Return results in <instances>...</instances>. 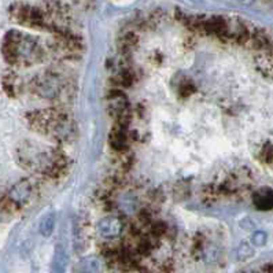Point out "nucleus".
<instances>
[{"label":"nucleus","instance_id":"obj_1","mask_svg":"<svg viewBox=\"0 0 273 273\" xmlns=\"http://www.w3.org/2000/svg\"><path fill=\"white\" fill-rule=\"evenodd\" d=\"M3 55L11 65L31 66L43 61L44 51L33 37L11 31L3 40Z\"/></svg>","mask_w":273,"mask_h":273},{"label":"nucleus","instance_id":"obj_2","mask_svg":"<svg viewBox=\"0 0 273 273\" xmlns=\"http://www.w3.org/2000/svg\"><path fill=\"white\" fill-rule=\"evenodd\" d=\"M32 92L44 99H59L66 94L65 78L52 72L40 73L31 83Z\"/></svg>","mask_w":273,"mask_h":273},{"label":"nucleus","instance_id":"obj_3","mask_svg":"<svg viewBox=\"0 0 273 273\" xmlns=\"http://www.w3.org/2000/svg\"><path fill=\"white\" fill-rule=\"evenodd\" d=\"M11 15L17 22L25 26L36 29H51L44 10L37 9L29 5H15L11 7Z\"/></svg>","mask_w":273,"mask_h":273},{"label":"nucleus","instance_id":"obj_4","mask_svg":"<svg viewBox=\"0 0 273 273\" xmlns=\"http://www.w3.org/2000/svg\"><path fill=\"white\" fill-rule=\"evenodd\" d=\"M108 110L118 125L126 126L130 120V110L128 104V99L121 92H113L108 96Z\"/></svg>","mask_w":273,"mask_h":273},{"label":"nucleus","instance_id":"obj_5","mask_svg":"<svg viewBox=\"0 0 273 273\" xmlns=\"http://www.w3.org/2000/svg\"><path fill=\"white\" fill-rule=\"evenodd\" d=\"M51 48H52L57 57L72 58V57L78 54V51L81 49V44L76 37L69 35L66 32H63V33H57L54 44H52Z\"/></svg>","mask_w":273,"mask_h":273},{"label":"nucleus","instance_id":"obj_6","mask_svg":"<svg viewBox=\"0 0 273 273\" xmlns=\"http://www.w3.org/2000/svg\"><path fill=\"white\" fill-rule=\"evenodd\" d=\"M32 194V184L29 180H22L14 185L13 188L10 189L9 194L3 198V206H9V211L18 209L22 206L23 203H26L29 197Z\"/></svg>","mask_w":273,"mask_h":273},{"label":"nucleus","instance_id":"obj_7","mask_svg":"<svg viewBox=\"0 0 273 273\" xmlns=\"http://www.w3.org/2000/svg\"><path fill=\"white\" fill-rule=\"evenodd\" d=\"M122 228H124L122 221L117 217H106L98 225L99 233L103 237H107V239L118 236L122 232Z\"/></svg>","mask_w":273,"mask_h":273},{"label":"nucleus","instance_id":"obj_8","mask_svg":"<svg viewBox=\"0 0 273 273\" xmlns=\"http://www.w3.org/2000/svg\"><path fill=\"white\" fill-rule=\"evenodd\" d=\"M108 143L112 146L113 150H116L118 152H122L126 150L128 146V133H126V126L118 125L113 128L110 134H108Z\"/></svg>","mask_w":273,"mask_h":273},{"label":"nucleus","instance_id":"obj_9","mask_svg":"<svg viewBox=\"0 0 273 273\" xmlns=\"http://www.w3.org/2000/svg\"><path fill=\"white\" fill-rule=\"evenodd\" d=\"M255 65L265 77L273 78V48L269 51H262L255 59Z\"/></svg>","mask_w":273,"mask_h":273},{"label":"nucleus","instance_id":"obj_10","mask_svg":"<svg viewBox=\"0 0 273 273\" xmlns=\"http://www.w3.org/2000/svg\"><path fill=\"white\" fill-rule=\"evenodd\" d=\"M254 205L261 210H272L273 194L270 191H260L254 194Z\"/></svg>","mask_w":273,"mask_h":273},{"label":"nucleus","instance_id":"obj_11","mask_svg":"<svg viewBox=\"0 0 273 273\" xmlns=\"http://www.w3.org/2000/svg\"><path fill=\"white\" fill-rule=\"evenodd\" d=\"M67 265V255L66 251L62 247H57L54 255V262H52V272L54 273H65Z\"/></svg>","mask_w":273,"mask_h":273},{"label":"nucleus","instance_id":"obj_12","mask_svg":"<svg viewBox=\"0 0 273 273\" xmlns=\"http://www.w3.org/2000/svg\"><path fill=\"white\" fill-rule=\"evenodd\" d=\"M19 81L18 77L15 76L14 73H9V74H6L3 77V88L9 95L11 96H15V95L19 92Z\"/></svg>","mask_w":273,"mask_h":273},{"label":"nucleus","instance_id":"obj_13","mask_svg":"<svg viewBox=\"0 0 273 273\" xmlns=\"http://www.w3.org/2000/svg\"><path fill=\"white\" fill-rule=\"evenodd\" d=\"M138 44V37L133 33H126L120 39V49L124 54L126 52H132V49Z\"/></svg>","mask_w":273,"mask_h":273},{"label":"nucleus","instance_id":"obj_14","mask_svg":"<svg viewBox=\"0 0 273 273\" xmlns=\"http://www.w3.org/2000/svg\"><path fill=\"white\" fill-rule=\"evenodd\" d=\"M54 215L52 214H48L45 215L44 219L41 220L40 223V232L41 235H44V236H49L51 233H52V231H54Z\"/></svg>","mask_w":273,"mask_h":273},{"label":"nucleus","instance_id":"obj_15","mask_svg":"<svg viewBox=\"0 0 273 273\" xmlns=\"http://www.w3.org/2000/svg\"><path fill=\"white\" fill-rule=\"evenodd\" d=\"M166 225L162 223V221H155V223H152L151 228H150V232H151V236L158 239L162 235H165L166 232Z\"/></svg>","mask_w":273,"mask_h":273},{"label":"nucleus","instance_id":"obj_16","mask_svg":"<svg viewBox=\"0 0 273 273\" xmlns=\"http://www.w3.org/2000/svg\"><path fill=\"white\" fill-rule=\"evenodd\" d=\"M261 159L266 163H272L273 162V146L270 143L265 144L262 150H261Z\"/></svg>","mask_w":273,"mask_h":273},{"label":"nucleus","instance_id":"obj_17","mask_svg":"<svg viewBox=\"0 0 273 273\" xmlns=\"http://www.w3.org/2000/svg\"><path fill=\"white\" fill-rule=\"evenodd\" d=\"M84 270L88 273H96L99 270V262L95 258H90V260L84 261Z\"/></svg>","mask_w":273,"mask_h":273},{"label":"nucleus","instance_id":"obj_18","mask_svg":"<svg viewBox=\"0 0 273 273\" xmlns=\"http://www.w3.org/2000/svg\"><path fill=\"white\" fill-rule=\"evenodd\" d=\"M180 92H181L183 95H185V96H187V95H189V94H193V92H194V85L191 84L189 81H185V83H184V84L181 85V87H180Z\"/></svg>","mask_w":273,"mask_h":273},{"label":"nucleus","instance_id":"obj_19","mask_svg":"<svg viewBox=\"0 0 273 273\" xmlns=\"http://www.w3.org/2000/svg\"><path fill=\"white\" fill-rule=\"evenodd\" d=\"M260 273H273V262H272V264L265 265L264 269H262V270H261Z\"/></svg>","mask_w":273,"mask_h":273},{"label":"nucleus","instance_id":"obj_20","mask_svg":"<svg viewBox=\"0 0 273 273\" xmlns=\"http://www.w3.org/2000/svg\"><path fill=\"white\" fill-rule=\"evenodd\" d=\"M240 2H243V3H250L251 0H240Z\"/></svg>","mask_w":273,"mask_h":273}]
</instances>
